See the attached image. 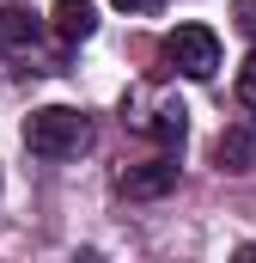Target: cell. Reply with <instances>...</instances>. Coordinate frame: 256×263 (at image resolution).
Instances as JSON below:
<instances>
[{"label":"cell","mask_w":256,"mask_h":263,"mask_svg":"<svg viewBox=\"0 0 256 263\" xmlns=\"http://www.w3.org/2000/svg\"><path fill=\"white\" fill-rule=\"evenodd\" d=\"M86 141H92L86 117H79V110H67V104H43V110H31V117H25V147H31L37 159H73Z\"/></svg>","instance_id":"obj_1"},{"label":"cell","mask_w":256,"mask_h":263,"mask_svg":"<svg viewBox=\"0 0 256 263\" xmlns=\"http://www.w3.org/2000/svg\"><path fill=\"white\" fill-rule=\"evenodd\" d=\"M165 67H177V73H189V80H207V73L220 67V37H214L207 25H177V31L165 37Z\"/></svg>","instance_id":"obj_2"},{"label":"cell","mask_w":256,"mask_h":263,"mask_svg":"<svg viewBox=\"0 0 256 263\" xmlns=\"http://www.w3.org/2000/svg\"><path fill=\"white\" fill-rule=\"evenodd\" d=\"M116 190H122L128 202L171 196V190H177V159H140V165H122V172H116Z\"/></svg>","instance_id":"obj_3"},{"label":"cell","mask_w":256,"mask_h":263,"mask_svg":"<svg viewBox=\"0 0 256 263\" xmlns=\"http://www.w3.org/2000/svg\"><path fill=\"white\" fill-rule=\"evenodd\" d=\"M49 25H55V37H61V43H86V37L98 31V6H92V0H55Z\"/></svg>","instance_id":"obj_4"},{"label":"cell","mask_w":256,"mask_h":263,"mask_svg":"<svg viewBox=\"0 0 256 263\" xmlns=\"http://www.w3.org/2000/svg\"><path fill=\"white\" fill-rule=\"evenodd\" d=\"M37 31H43V18H37L31 6H18V0L0 6V43H6V49H31Z\"/></svg>","instance_id":"obj_5"},{"label":"cell","mask_w":256,"mask_h":263,"mask_svg":"<svg viewBox=\"0 0 256 263\" xmlns=\"http://www.w3.org/2000/svg\"><path fill=\"white\" fill-rule=\"evenodd\" d=\"M220 165L226 172H250V129H226L220 135Z\"/></svg>","instance_id":"obj_6"},{"label":"cell","mask_w":256,"mask_h":263,"mask_svg":"<svg viewBox=\"0 0 256 263\" xmlns=\"http://www.w3.org/2000/svg\"><path fill=\"white\" fill-rule=\"evenodd\" d=\"M183 117H189V110H183V104H159V110H153V123H146V129L159 135V141H165V147H183Z\"/></svg>","instance_id":"obj_7"},{"label":"cell","mask_w":256,"mask_h":263,"mask_svg":"<svg viewBox=\"0 0 256 263\" xmlns=\"http://www.w3.org/2000/svg\"><path fill=\"white\" fill-rule=\"evenodd\" d=\"M238 98H244V104L256 110V49H250V62L238 67Z\"/></svg>","instance_id":"obj_8"},{"label":"cell","mask_w":256,"mask_h":263,"mask_svg":"<svg viewBox=\"0 0 256 263\" xmlns=\"http://www.w3.org/2000/svg\"><path fill=\"white\" fill-rule=\"evenodd\" d=\"M232 18H238L244 37H256V0H232Z\"/></svg>","instance_id":"obj_9"},{"label":"cell","mask_w":256,"mask_h":263,"mask_svg":"<svg viewBox=\"0 0 256 263\" xmlns=\"http://www.w3.org/2000/svg\"><path fill=\"white\" fill-rule=\"evenodd\" d=\"M110 6H122V12H153L159 0H110Z\"/></svg>","instance_id":"obj_10"}]
</instances>
